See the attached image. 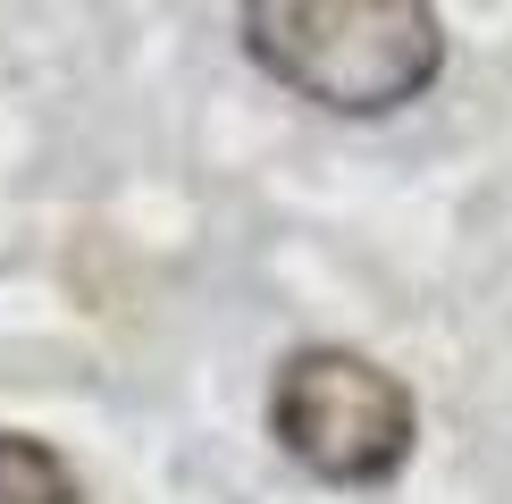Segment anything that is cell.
<instances>
[{"instance_id": "obj_2", "label": "cell", "mask_w": 512, "mask_h": 504, "mask_svg": "<svg viewBox=\"0 0 512 504\" xmlns=\"http://www.w3.org/2000/svg\"><path fill=\"white\" fill-rule=\"evenodd\" d=\"M269 437L319 488H387L412 462L420 404L412 387L353 345H303L269 378Z\"/></svg>"}, {"instance_id": "obj_1", "label": "cell", "mask_w": 512, "mask_h": 504, "mask_svg": "<svg viewBox=\"0 0 512 504\" xmlns=\"http://www.w3.org/2000/svg\"><path fill=\"white\" fill-rule=\"evenodd\" d=\"M244 59L336 118L412 110L445 76L437 0H236Z\"/></svg>"}, {"instance_id": "obj_3", "label": "cell", "mask_w": 512, "mask_h": 504, "mask_svg": "<svg viewBox=\"0 0 512 504\" xmlns=\"http://www.w3.org/2000/svg\"><path fill=\"white\" fill-rule=\"evenodd\" d=\"M0 504H84V488L42 437L0 429Z\"/></svg>"}]
</instances>
